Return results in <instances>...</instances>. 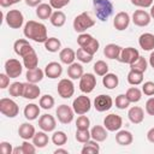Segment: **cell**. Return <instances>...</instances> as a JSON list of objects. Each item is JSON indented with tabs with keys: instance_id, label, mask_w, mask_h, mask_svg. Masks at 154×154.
<instances>
[{
	"instance_id": "38",
	"label": "cell",
	"mask_w": 154,
	"mask_h": 154,
	"mask_svg": "<svg viewBox=\"0 0 154 154\" xmlns=\"http://www.w3.org/2000/svg\"><path fill=\"white\" fill-rule=\"evenodd\" d=\"M147 66H148V63H147L146 58L140 55L136 61H134L132 64H130V70H135V71H138V72L144 73L146 70H147Z\"/></svg>"
},
{
	"instance_id": "55",
	"label": "cell",
	"mask_w": 154,
	"mask_h": 154,
	"mask_svg": "<svg viewBox=\"0 0 154 154\" xmlns=\"http://www.w3.org/2000/svg\"><path fill=\"white\" fill-rule=\"evenodd\" d=\"M146 112L149 116H154V97H149L146 102Z\"/></svg>"
},
{
	"instance_id": "52",
	"label": "cell",
	"mask_w": 154,
	"mask_h": 154,
	"mask_svg": "<svg viewBox=\"0 0 154 154\" xmlns=\"http://www.w3.org/2000/svg\"><path fill=\"white\" fill-rule=\"evenodd\" d=\"M132 5L137 6V7H143V8H147V7H150L153 5V1L154 0H130Z\"/></svg>"
},
{
	"instance_id": "18",
	"label": "cell",
	"mask_w": 154,
	"mask_h": 154,
	"mask_svg": "<svg viewBox=\"0 0 154 154\" xmlns=\"http://www.w3.org/2000/svg\"><path fill=\"white\" fill-rule=\"evenodd\" d=\"M41 94V89L36 85V83H30L26 82L24 83V88H23V97L28 99V100H35L40 96Z\"/></svg>"
},
{
	"instance_id": "2",
	"label": "cell",
	"mask_w": 154,
	"mask_h": 154,
	"mask_svg": "<svg viewBox=\"0 0 154 154\" xmlns=\"http://www.w3.org/2000/svg\"><path fill=\"white\" fill-rule=\"evenodd\" d=\"M94 12L97 19L106 22L113 13V4L111 0H93Z\"/></svg>"
},
{
	"instance_id": "19",
	"label": "cell",
	"mask_w": 154,
	"mask_h": 154,
	"mask_svg": "<svg viewBox=\"0 0 154 154\" xmlns=\"http://www.w3.org/2000/svg\"><path fill=\"white\" fill-rule=\"evenodd\" d=\"M38 126H40L43 131L51 132V131H53V130L55 129L57 122H55V119H54L53 116L46 113V114H42V116L40 117V119H38Z\"/></svg>"
},
{
	"instance_id": "4",
	"label": "cell",
	"mask_w": 154,
	"mask_h": 154,
	"mask_svg": "<svg viewBox=\"0 0 154 154\" xmlns=\"http://www.w3.org/2000/svg\"><path fill=\"white\" fill-rule=\"evenodd\" d=\"M95 20L89 16V13L87 12H82L81 14L76 16L73 19V29L77 32H84L87 29L94 26Z\"/></svg>"
},
{
	"instance_id": "31",
	"label": "cell",
	"mask_w": 154,
	"mask_h": 154,
	"mask_svg": "<svg viewBox=\"0 0 154 154\" xmlns=\"http://www.w3.org/2000/svg\"><path fill=\"white\" fill-rule=\"evenodd\" d=\"M53 7L49 4H40L36 7V16L40 19H49L53 13Z\"/></svg>"
},
{
	"instance_id": "60",
	"label": "cell",
	"mask_w": 154,
	"mask_h": 154,
	"mask_svg": "<svg viewBox=\"0 0 154 154\" xmlns=\"http://www.w3.org/2000/svg\"><path fill=\"white\" fill-rule=\"evenodd\" d=\"M149 65L154 69V52H152L149 55Z\"/></svg>"
},
{
	"instance_id": "40",
	"label": "cell",
	"mask_w": 154,
	"mask_h": 154,
	"mask_svg": "<svg viewBox=\"0 0 154 154\" xmlns=\"http://www.w3.org/2000/svg\"><path fill=\"white\" fill-rule=\"evenodd\" d=\"M125 95H126V97L129 99L130 102H138L142 97V91L136 87H131L126 90Z\"/></svg>"
},
{
	"instance_id": "41",
	"label": "cell",
	"mask_w": 154,
	"mask_h": 154,
	"mask_svg": "<svg viewBox=\"0 0 154 154\" xmlns=\"http://www.w3.org/2000/svg\"><path fill=\"white\" fill-rule=\"evenodd\" d=\"M23 88H24V83H22V82H13L8 87V93H10L11 96L18 97V96L23 95Z\"/></svg>"
},
{
	"instance_id": "44",
	"label": "cell",
	"mask_w": 154,
	"mask_h": 154,
	"mask_svg": "<svg viewBox=\"0 0 154 154\" xmlns=\"http://www.w3.org/2000/svg\"><path fill=\"white\" fill-rule=\"evenodd\" d=\"M93 69H94V72H95L97 76H105L106 73H108V65H107L106 61H103V60H97V61L94 64Z\"/></svg>"
},
{
	"instance_id": "39",
	"label": "cell",
	"mask_w": 154,
	"mask_h": 154,
	"mask_svg": "<svg viewBox=\"0 0 154 154\" xmlns=\"http://www.w3.org/2000/svg\"><path fill=\"white\" fill-rule=\"evenodd\" d=\"M128 82L131 85H138L143 82V73L135 71V70H130L128 73Z\"/></svg>"
},
{
	"instance_id": "35",
	"label": "cell",
	"mask_w": 154,
	"mask_h": 154,
	"mask_svg": "<svg viewBox=\"0 0 154 154\" xmlns=\"http://www.w3.org/2000/svg\"><path fill=\"white\" fill-rule=\"evenodd\" d=\"M119 83V78L116 73H106L102 76V84L107 89H114Z\"/></svg>"
},
{
	"instance_id": "3",
	"label": "cell",
	"mask_w": 154,
	"mask_h": 154,
	"mask_svg": "<svg viewBox=\"0 0 154 154\" xmlns=\"http://www.w3.org/2000/svg\"><path fill=\"white\" fill-rule=\"evenodd\" d=\"M77 43L79 47L84 48L88 53H90L93 55L99 51V47H100L99 41L95 37H93L90 34H87V32L79 34V36L77 37Z\"/></svg>"
},
{
	"instance_id": "48",
	"label": "cell",
	"mask_w": 154,
	"mask_h": 154,
	"mask_svg": "<svg viewBox=\"0 0 154 154\" xmlns=\"http://www.w3.org/2000/svg\"><path fill=\"white\" fill-rule=\"evenodd\" d=\"M89 126H90L89 118L84 114H81L76 120V128L77 129H89Z\"/></svg>"
},
{
	"instance_id": "8",
	"label": "cell",
	"mask_w": 154,
	"mask_h": 154,
	"mask_svg": "<svg viewBox=\"0 0 154 154\" xmlns=\"http://www.w3.org/2000/svg\"><path fill=\"white\" fill-rule=\"evenodd\" d=\"M23 71V64L14 58H11L6 60L5 63V73L10 76V78H17L22 75Z\"/></svg>"
},
{
	"instance_id": "15",
	"label": "cell",
	"mask_w": 154,
	"mask_h": 154,
	"mask_svg": "<svg viewBox=\"0 0 154 154\" xmlns=\"http://www.w3.org/2000/svg\"><path fill=\"white\" fill-rule=\"evenodd\" d=\"M150 14L144 10H136L132 14V22L137 26H147L150 23Z\"/></svg>"
},
{
	"instance_id": "62",
	"label": "cell",
	"mask_w": 154,
	"mask_h": 154,
	"mask_svg": "<svg viewBox=\"0 0 154 154\" xmlns=\"http://www.w3.org/2000/svg\"><path fill=\"white\" fill-rule=\"evenodd\" d=\"M149 14H150L152 18H154V5L150 6V12H149Z\"/></svg>"
},
{
	"instance_id": "17",
	"label": "cell",
	"mask_w": 154,
	"mask_h": 154,
	"mask_svg": "<svg viewBox=\"0 0 154 154\" xmlns=\"http://www.w3.org/2000/svg\"><path fill=\"white\" fill-rule=\"evenodd\" d=\"M43 71H45V75L48 78L55 79V78H58V77L61 76V73H63V66L59 63H57V61H51V63H48L45 66V70Z\"/></svg>"
},
{
	"instance_id": "13",
	"label": "cell",
	"mask_w": 154,
	"mask_h": 154,
	"mask_svg": "<svg viewBox=\"0 0 154 154\" xmlns=\"http://www.w3.org/2000/svg\"><path fill=\"white\" fill-rule=\"evenodd\" d=\"M113 106V100L109 95L100 94L94 100V107L97 112H106Z\"/></svg>"
},
{
	"instance_id": "7",
	"label": "cell",
	"mask_w": 154,
	"mask_h": 154,
	"mask_svg": "<svg viewBox=\"0 0 154 154\" xmlns=\"http://www.w3.org/2000/svg\"><path fill=\"white\" fill-rule=\"evenodd\" d=\"M5 20L11 29H19L24 23V16L19 10H10L5 16Z\"/></svg>"
},
{
	"instance_id": "32",
	"label": "cell",
	"mask_w": 154,
	"mask_h": 154,
	"mask_svg": "<svg viewBox=\"0 0 154 154\" xmlns=\"http://www.w3.org/2000/svg\"><path fill=\"white\" fill-rule=\"evenodd\" d=\"M67 76L71 79H78L83 76V66L78 63H72L67 67Z\"/></svg>"
},
{
	"instance_id": "33",
	"label": "cell",
	"mask_w": 154,
	"mask_h": 154,
	"mask_svg": "<svg viewBox=\"0 0 154 154\" xmlns=\"http://www.w3.org/2000/svg\"><path fill=\"white\" fill-rule=\"evenodd\" d=\"M48 135L46 134V131H38L32 137V143L36 146V148H45L47 144H48Z\"/></svg>"
},
{
	"instance_id": "58",
	"label": "cell",
	"mask_w": 154,
	"mask_h": 154,
	"mask_svg": "<svg viewBox=\"0 0 154 154\" xmlns=\"http://www.w3.org/2000/svg\"><path fill=\"white\" fill-rule=\"evenodd\" d=\"M147 140L150 143H154V128H152V129L148 130V132H147Z\"/></svg>"
},
{
	"instance_id": "63",
	"label": "cell",
	"mask_w": 154,
	"mask_h": 154,
	"mask_svg": "<svg viewBox=\"0 0 154 154\" xmlns=\"http://www.w3.org/2000/svg\"><path fill=\"white\" fill-rule=\"evenodd\" d=\"M14 1H16V4H17V2H19V1H22V0H14Z\"/></svg>"
},
{
	"instance_id": "1",
	"label": "cell",
	"mask_w": 154,
	"mask_h": 154,
	"mask_svg": "<svg viewBox=\"0 0 154 154\" xmlns=\"http://www.w3.org/2000/svg\"><path fill=\"white\" fill-rule=\"evenodd\" d=\"M23 32L26 38H30L37 43H45L46 40L48 38L46 25L40 22H36V20L26 22L24 25Z\"/></svg>"
},
{
	"instance_id": "30",
	"label": "cell",
	"mask_w": 154,
	"mask_h": 154,
	"mask_svg": "<svg viewBox=\"0 0 154 154\" xmlns=\"http://www.w3.org/2000/svg\"><path fill=\"white\" fill-rule=\"evenodd\" d=\"M40 116V106L36 103H28L24 107V117L28 120H35Z\"/></svg>"
},
{
	"instance_id": "23",
	"label": "cell",
	"mask_w": 154,
	"mask_h": 154,
	"mask_svg": "<svg viewBox=\"0 0 154 154\" xmlns=\"http://www.w3.org/2000/svg\"><path fill=\"white\" fill-rule=\"evenodd\" d=\"M138 45L143 51L154 49V35L150 32H143L138 38Z\"/></svg>"
},
{
	"instance_id": "46",
	"label": "cell",
	"mask_w": 154,
	"mask_h": 154,
	"mask_svg": "<svg viewBox=\"0 0 154 154\" xmlns=\"http://www.w3.org/2000/svg\"><path fill=\"white\" fill-rule=\"evenodd\" d=\"M75 137H76V140L78 142L85 143V142H88L91 138V135H90V131L88 129H77Z\"/></svg>"
},
{
	"instance_id": "34",
	"label": "cell",
	"mask_w": 154,
	"mask_h": 154,
	"mask_svg": "<svg viewBox=\"0 0 154 154\" xmlns=\"http://www.w3.org/2000/svg\"><path fill=\"white\" fill-rule=\"evenodd\" d=\"M49 20H51V24H52L53 26L60 28V26H63V25L65 24V22H66V16H65V13H64L63 11L57 10L55 12L52 13Z\"/></svg>"
},
{
	"instance_id": "42",
	"label": "cell",
	"mask_w": 154,
	"mask_h": 154,
	"mask_svg": "<svg viewBox=\"0 0 154 154\" xmlns=\"http://www.w3.org/2000/svg\"><path fill=\"white\" fill-rule=\"evenodd\" d=\"M54 103H55L54 97H53L52 95H49V94L42 95V96L40 97V101H38L40 107L43 108V109H51V108H53Z\"/></svg>"
},
{
	"instance_id": "5",
	"label": "cell",
	"mask_w": 154,
	"mask_h": 154,
	"mask_svg": "<svg viewBox=\"0 0 154 154\" xmlns=\"http://www.w3.org/2000/svg\"><path fill=\"white\" fill-rule=\"evenodd\" d=\"M0 112L7 118H14L19 113V107L14 100L2 97L0 100Z\"/></svg>"
},
{
	"instance_id": "37",
	"label": "cell",
	"mask_w": 154,
	"mask_h": 154,
	"mask_svg": "<svg viewBox=\"0 0 154 154\" xmlns=\"http://www.w3.org/2000/svg\"><path fill=\"white\" fill-rule=\"evenodd\" d=\"M99 152H100V146L94 140L93 141L89 140L88 142H85L83 148H82V150H81L82 154H97Z\"/></svg>"
},
{
	"instance_id": "28",
	"label": "cell",
	"mask_w": 154,
	"mask_h": 154,
	"mask_svg": "<svg viewBox=\"0 0 154 154\" xmlns=\"http://www.w3.org/2000/svg\"><path fill=\"white\" fill-rule=\"evenodd\" d=\"M107 129L105 126H101V125H95L93 126V129L90 130V135H91V138L96 142H103L106 138H107Z\"/></svg>"
},
{
	"instance_id": "21",
	"label": "cell",
	"mask_w": 154,
	"mask_h": 154,
	"mask_svg": "<svg viewBox=\"0 0 154 154\" xmlns=\"http://www.w3.org/2000/svg\"><path fill=\"white\" fill-rule=\"evenodd\" d=\"M128 118L134 124H140L144 119V112L140 106H134L128 111Z\"/></svg>"
},
{
	"instance_id": "47",
	"label": "cell",
	"mask_w": 154,
	"mask_h": 154,
	"mask_svg": "<svg viewBox=\"0 0 154 154\" xmlns=\"http://www.w3.org/2000/svg\"><path fill=\"white\" fill-rule=\"evenodd\" d=\"M130 101L129 99L126 97L125 94H119L117 97H116V107L119 108V109H125L130 106Z\"/></svg>"
},
{
	"instance_id": "14",
	"label": "cell",
	"mask_w": 154,
	"mask_h": 154,
	"mask_svg": "<svg viewBox=\"0 0 154 154\" xmlns=\"http://www.w3.org/2000/svg\"><path fill=\"white\" fill-rule=\"evenodd\" d=\"M140 57V53L136 48L134 47H126V48H123L122 52H120V55L118 58V60L120 63H124V64H132L134 61H136Z\"/></svg>"
},
{
	"instance_id": "57",
	"label": "cell",
	"mask_w": 154,
	"mask_h": 154,
	"mask_svg": "<svg viewBox=\"0 0 154 154\" xmlns=\"http://www.w3.org/2000/svg\"><path fill=\"white\" fill-rule=\"evenodd\" d=\"M16 1L14 0H0V5L1 7H10L12 5H14Z\"/></svg>"
},
{
	"instance_id": "53",
	"label": "cell",
	"mask_w": 154,
	"mask_h": 154,
	"mask_svg": "<svg viewBox=\"0 0 154 154\" xmlns=\"http://www.w3.org/2000/svg\"><path fill=\"white\" fill-rule=\"evenodd\" d=\"M0 150L2 154H12L13 153V148H12L11 143L6 142V141H2L0 143Z\"/></svg>"
},
{
	"instance_id": "9",
	"label": "cell",
	"mask_w": 154,
	"mask_h": 154,
	"mask_svg": "<svg viewBox=\"0 0 154 154\" xmlns=\"http://www.w3.org/2000/svg\"><path fill=\"white\" fill-rule=\"evenodd\" d=\"M55 114H57L58 120H59L61 124H70V123L73 120L75 111H73V108H71L70 106L63 103V105L58 106V108H57V111H55Z\"/></svg>"
},
{
	"instance_id": "54",
	"label": "cell",
	"mask_w": 154,
	"mask_h": 154,
	"mask_svg": "<svg viewBox=\"0 0 154 154\" xmlns=\"http://www.w3.org/2000/svg\"><path fill=\"white\" fill-rule=\"evenodd\" d=\"M10 87V76L7 73H0V88L6 89Z\"/></svg>"
},
{
	"instance_id": "36",
	"label": "cell",
	"mask_w": 154,
	"mask_h": 154,
	"mask_svg": "<svg viewBox=\"0 0 154 154\" xmlns=\"http://www.w3.org/2000/svg\"><path fill=\"white\" fill-rule=\"evenodd\" d=\"M45 48H46L48 52H51V53H55V52L60 51V48H61V42H60V40L57 38V37H48V38L46 40V42H45Z\"/></svg>"
},
{
	"instance_id": "26",
	"label": "cell",
	"mask_w": 154,
	"mask_h": 154,
	"mask_svg": "<svg viewBox=\"0 0 154 154\" xmlns=\"http://www.w3.org/2000/svg\"><path fill=\"white\" fill-rule=\"evenodd\" d=\"M134 141V136L128 130H118L116 135V142L120 146H129Z\"/></svg>"
},
{
	"instance_id": "45",
	"label": "cell",
	"mask_w": 154,
	"mask_h": 154,
	"mask_svg": "<svg viewBox=\"0 0 154 154\" xmlns=\"http://www.w3.org/2000/svg\"><path fill=\"white\" fill-rule=\"evenodd\" d=\"M76 58H77L81 63H85V64H88V63H90V61L93 60V54L88 53L84 48L79 47V48L77 49V52H76Z\"/></svg>"
},
{
	"instance_id": "29",
	"label": "cell",
	"mask_w": 154,
	"mask_h": 154,
	"mask_svg": "<svg viewBox=\"0 0 154 154\" xmlns=\"http://www.w3.org/2000/svg\"><path fill=\"white\" fill-rule=\"evenodd\" d=\"M43 76H45V71H42L40 67H35V69L28 70L26 73H25L26 81L30 82V83H38V82H41Z\"/></svg>"
},
{
	"instance_id": "27",
	"label": "cell",
	"mask_w": 154,
	"mask_h": 154,
	"mask_svg": "<svg viewBox=\"0 0 154 154\" xmlns=\"http://www.w3.org/2000/svg\"><path fill=\"white\" fill-rule=\"evenodd\" d=\"M59 58H60V61L63 64H66V65H70L72 63H75V59H76V52L72 49V48H63L59 53Z\"/></svg>"
},
{
	"instance_id": "12",
	"label": "cell",
	"mask_w": 154,
	"mask_h": 154,
	"mask_svg": "<svg viewBox=\"0 0 154 154\" xmlns=\"http://www.w3.org/2000/svg\"><path fill=\"white\" fill-rule=\"evenodd\" d=\"M122 125H123V119L120 116H118L116 113H111V114L106 116L103 119V126L108 131H118V130H120Z\"/></svg>"
},
{
	"instance_id": "43",
	"label": "cell",
	"mask_w": 154,
	"mask_h": 154,
	"mask_svg": "<svg viewBox=\"0 0 154 154\" xmlns=\"http://www.w3.org/2000/svg\"><path fill=\"white\" fill-rule=\"evenodd\" d=\"M52 142L58 147L64 146L67 142V135L64 131H55L52 135Z\"/></svg>"
},
{
	"instance_id": "49",
	"label": "cell",
	"mask_w": 154,
	"mask_h": 154,
	"mask_svg": "<svg viewBox=\"0 0 154 154\" xmlns=\"http://www.w3.org/2000/svg\"><path fill=\"white\" fill-rule=\"evenodd\" d=\"M22 150H23V154H34L36 152V146L32 143H29L28 140H24V142L22 143Z\"/></svg>"
},
{
	"instance_id": "22",
	"label": "cell",
	"mask_w": 154,
	"mask_h": 154,
	"mask_svg": "<svg viewBox=\"0 0 154 154\" xmlns=\"http://www.w3.org/2000/svg\"><path fill=\"white\" fill-rule=\"evenodd\" d=\"M35 134H36L35 128L30 123H23L18 128V135L23 140H32Z\"/></svg>"
},
{
	"instance_id": "61",
	"label": "cell",
	"mask_w": 154,
	"mask_h": 154,
	"mask_svg": "<svg viewBox=\"0 0 154 154\" xmlns=\"http://www.w3.org/2000/svg\"><path fill=\"white\" fill-rule=\"evenodd\" d=\"M13 154H23L22 147H17V148H13Z\"/></svg>"
},
{
	"instance_id": "50",
	"label": "cell",
	"mask_w": 154,
	"mask_h": 154,
	"mask_svg": "<svg viewBox=\"0 0 154 154\" xmlns=\"http://www.w3.org/2000/svg\"><path fill=\"white\" fill-rule=\"evenodd\" d=\"M142 93L147 96L154 95V82H152V81L144 82L143 85H142Z\"/></svg>"
},
{
	"instance_id": "24",
	"label": "cell",
	"mask_w": 154,
	"mask_h": 154,
	"mask_svg": "<svg viewBox=\"0 0 154 154\" xmlns=\"http://www.w3.org/2000/svg\"><path fill=\"white\" fill-rule=\"evenodd\" d=\"M13 49L14 53L19 57H23L26 52H29L30 49H32V46L25 40V38H18L17 41H14L13 43Z\"/></svg>"
},
{
	"instance_id": "56",
	"label": "cell",
	"mask_w": 154,
	"mask_h": 154,
	"mask_svg": "<svg viewBox=\"0 0 154 154\" xmlns=\"http://www.w3.org/2000/svg\"><path fill=\"white\" fill-rule=\"evenodd\" d=\"M41 1H42V0H25V4H26L29 7H37L40 4H42Z\"/></svg>"
},
{
	"instance_id": "6",
	"label": "cell",
	"mask_w": 154,
	"mask_h": 154,
	"mask_svg": "<svg viewBox=\"0 0 154 154\" xmlns=\"http://www.w3.org/2000/svg\"><path fill=\"white\" fill-rule=\"evenodd\" d=\"M72 108H73L75 113H77L78 116L85 114L87 112H89L91 108V101H90L89 96H87V95L77 96L72 102Z\"/></svg>"
},
{
	"instance_id": "11",
	"label": "cell",
	"mask_w": 154,
	"mask_h": 154,
	"mask_svg": "<svg viewBox=\"0 0 154 154\" xmlns=\"http://www.w3.org/2000/svg\"><path fill=\"white\" fill-rule=\"evenodd\" d=\"M96 87V77L93 73H83L79 78V89L82 93L89 94Z\"/></svg>"
},
{
	"instance_id": "25",
	"label": "cell",
	"mask_w": 154,
	"mask_h": 154,
	"mask_svg": "<svg viewBox=\"0 0 154 154\" xmlns=\"http://www.w3.org/2000/svg\"><path fill=\"white\" fill-rule=\"evenodd\" d=\"M122 47L116 43H108L103 48V55L108 59H118L122 52Z\"/></svg>"
},
{
	"instance_id": "51",
	"label": "cell",
	"mask_w": 154,
	"mask_h": 154,
	"mask_svg": "<svg viewBox=\"0 0 154 154\" xmlns=\"http://www.w3.org/2000/svg\"><path fill=\"white\" fill-rule=\"evenodd\" d=\"M70 0H49V5L54 8V10H60L63 7H65L66 5H69Z\"/></svg>"
},
{
	"instance_id": "16",
	"label": "cell",
	"mask_w": 154,
	"mask_h": 154,
	"mask_svg": "<svg viewBox=\"0 0 154 154\" xmlns=\"http://www.w3.org/2000/svg\"><path fill=\"white\" fill-rule=\"evenodd\" d=\"M130 24V16L128 12H118L113 19V25L118 31L125 30Z\"/></svg>"
},
{
	"instance_id": "59",
	"label": "cell",
	"mask_w": 154,
	"mask_h": 154,
	"mask_svg": "<svg viewBox=\"0 0 154 154\" xmlns=\"http://www.w3.org/2000/svg\"><path fill=\"white\" fill-rule=\"evenodd\" d=\"M60 153H63V154H69V152H67L66 149H63V148H58V149L54 150V154H60Z\"/></svg>"
},
{
	"instance_id": "10",
	"label": "cell",
	"mask_w": 154,
	"mask_h": 154,
	"mask_svg": "<svg viewBox=\"0 0 154 154\" xmlns=\"http://www.w3.org/2000/svg\"><path fill=\"white\" fill-rule=\"evenodd\" d=\"M57 90H58V94L63 99H70L73 95V93H75V85H73L71 79L63 78V79L59 81Z\"/></svg>"
},
{
	"instance_id": "20",
	"label": "cell",
	"mask_w": 154,
	"mask_h": 154,
	"mask_svg": "<svg viewBox=\"0 0 154 154\" xmlns=\"http://www.w3.org/2000/svg\"><path fill=\"white\" fill-rule=\"evenodd\" d=\"M22 59H23V65H24V67H26L28 70H31V69L37 67L38 57H37V54H36V52H35L34 48L30 49L29 52H26V53L22 57Z\"/></svg>"
}]
</instances>
